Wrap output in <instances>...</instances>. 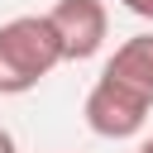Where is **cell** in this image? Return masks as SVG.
Listing matches in <instances>:
<instances>
[{
    "label": "cell",
    "instance_id": "1",
    "mask_svg": "<svg viewBox=\"0 0 153 153\" xmlns=\"http://www.w3.org/2000/svg\"><path fill=\"white\" fill-rule=\"evenodd\" d=\"M62 62V43L48 14H14L0 24V96L33 91Z\"/></svg>",
    "mask_w": 153,
    "mask_h": 153
},
{
    "label": "cell",
    "instance_id": "2",
    "mask_svg": "<svg viewBox=\"0 0 153 153\" xmlns=\"http://www.w3.org/2000/svg\"><path fill=\"white\" fill-rule=\"evenodd\" d=\"M48 24L62 43V62H86L110 38V10L105 0H57L48 10Z\"/></svg>",
    "mask_w": 153,
    "mask_h": 153
},
{
    "label": "cell",
    "instance_id": "3",
    "mask_svg": "<svg viewBox=\"0 0 153 153\" xmlns=\"http://www.w3.org/2000/svg\"><path fill=\"white\" fill-rule=\"evenodd\" d=\"M148 110H153L148 100H139L134 91H124L105 76H96V86L86 91V105H81L86 129L100 134V139H134L148 124Z\"/></svg>",
    "mask_w": 153,
    "mask_h": 153
},
{
    "label": "cell",
    "instance_id": "4",
    "mask_svg": "<svg viewBox=\"0 0 153 153\" xmlns=\"http://www.w3.org/2000/svg\"><path fill=\"white\" fill-rule=\"evenodd\" d=\"M100 76H105V81H115V86H124V91H134L139 100H148V105H153V29H148V33L124 38V43L105 57Z\"/></svg>",
    "mask_w": 153,
    "mask_h": 153
},
{
    "label": "cell",
    "instance_id": "5",
    "mask_svg": "<svg viewBox=\"0 0 153 153\" xmlns=\"http://www.w3.org/2000/svg\"><path fill=\"white\" fill-rule=\"evenodd\" d=\"M120 5H124L129 14H139V19H148V24H153V0H120Z\"/></svg>",
    "mask_w": 153,
    "mask_h": 153
},
{
    "label": "cell",
    "instance_id": "6",
    "mask_svg": "<svg viewBox=\"0 0 153 153\" xmlns=\"http://www.w3.org/2000/svg\"><path fill=\"white\" fill-rule=\"evenodd\" d=\"M0 153H19V143H14V134H10V129H0Z\"/></svg>",
    "mask_w": 153,
    "mask_h": 153
},
{
    "label": "cell",
    "instance_id": "7",
    "mask_svg": "<svg viewBox=\"0 0 153 153\" xmlns=\"http://www.w3.org/2000/svg\"><path fill=\"white\" fill-rule=\"evenodd\" d=\"M139 153H153V139H143V143H139Z\"/></svg>",
    "mask_w": 153,
    "mask_h": 153
}]
</instances>
